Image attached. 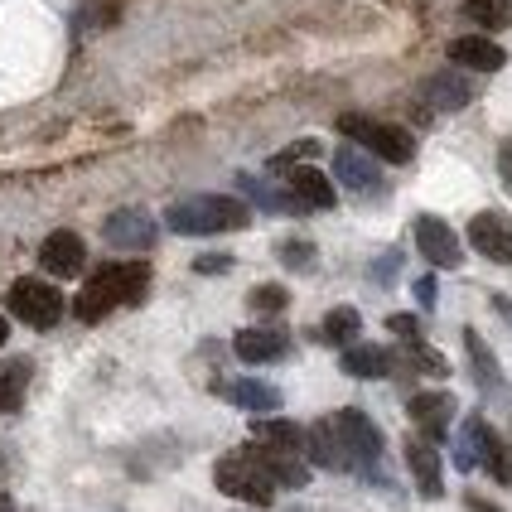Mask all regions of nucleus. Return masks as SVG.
<instances>
[{
    "mask_svg": "<svg viewBox=\"0 0 512 512\" xmlns=\"http://www.w3.org/2000/svg\"><path fill=\"white\" fill-rule=\"evenodd\" d=\"M498 174H503V184L512 189V136L503 141V150H498Z\"/></svg>",
    "mask_w": 512,
    "mask_h": 512,
    "instance_id": "473e14b6",
    "label": "nucleus"
},
{
    "mask_svg": "<svg viewBox=\"0 0 512 512\" xmlns=\"http://www.w3.org/2000/svg\"><path fill=\"white\" fill-rule=\"evenodd\" d=\"M339 131L348 136V141H363L368 145V155L387 160V165H411V155H416L411 131L387 126V121H372V116H339Z\"/></svg>",
    "mask_w": 512,
    "mask_h": 512,
    "instance_id": "20e7f679",
    "label": "nucleus"
},
{
    "mask_svg": "<svg viewBox=\"0 0 512 512\" xmlns=\"http://www.w3.org/2000/svg\"><path fill=\"white\" fill-rule=\"evenodd\" d=\"M310 155H319V145H314V141H300V145H290V150H281V155L271 160V170H285V165H295V160H310Z\"/></svg>",
    "mask_w": 512,
    "mask_h": 512,
    "instance_id": "c756f323",
    "label": "nucleus"
},
{
    "mask_svg": "<svg viewBox=\"0 0 512 512\" xmlns=\"http://www.w3.org/2000/svg\"><path fill=\"white\" fill-rule=\"evenodd\" d=\"M232 353L242 363H281L285 353H290V334L285 329H242L232 339Z\"/></svg>",
    "mask_w": 512,
    "mask_h": 512,
    "instance_id": "2eb2a0df",
    "label": "nucleus"
},
{
    "mask_svg": "<svg viewBox=\"0 0 512 512\" xmlns=\"http://www.w3.org/2000/svg\"><path fill=\"white\" fill-rule=\"evenodd\" d=\"M5 339H10V324H5V314H0V348H5Z\"/></svg>",
    "mask_w": 512,
    "mask_h": 512,
    "instance_id": "e433bc0d",
    "label": "nucleus"
},
{
    "mask_svg": "<svg viewBox=\"0 0 512 512\" xmlns=\"http://www.w3.org/2000/svg\"><path fill=\"white\" fill-rule=\"evenodd\" d=\"M39 266H44L49 276H58V281H73V276L87 266L83 237H78V232H68V228L49 232V237H44V247H39Z\"/></svg>",
    "mask_w": 512,
    "mask_h": 512,
    "instance_id": "9d476101",
    "label": "nucleus"
},
{
    "mask_svg": "<svg viewBox=\"0 0 512 512\" xmlns=\"http://www.w3.org/2000/svg\"><path fill=\"white\" fill-rule=\"evenodd\" d=\"M5 310L15 314V319H25L29 329H54L58 319H63V295H58V285L25 276V281L10 285Z\"/></svg>",
    "mask_w": 512,
    "mask_h": 512,
    "instance_id": "423d86ee",
    "label": "nucleus"
},
{
    "mask_svg": "<svg viewBox=\"0 0 512 512\" xmlns=\"http://www.w3.org/2000/svg\"><path fill=\"white\" fill-rule=\"evenodd\" d=\"M25 387H29V363L15 358L10 368L0 372V411H20L25 406Z\"/></svg>",
    "mask_w": 512,
    "mask_h": 512,
    "instance_id": "b1692460",
    "label": "nucleus"
},
{
    "mask_svg": "<svg viewBox=\"0 0 512 512\" xmlns=\"http://www.w3.org/2000/svg\"><path fill=\"white\" fill-rule=\"evenodd\" d=\"M450 63L474 68V73H503V68H508V54H503V44H493L488 34H459V39H450Z\"/></svg>",
    "mask_w": 512,
    "mask_h": 512,
    "instance_id": "f8f14e48",
    "label": "nucleus"
},
{
    "mask_svg": "<svg viewBox=\"0 0 512 512\" xmlns=\"http://www.w3.org/2000/svg\"><path fill=\"white\" fill-rule=\"evenodd\" d=\"M0 512H15V508H10V498H5V493H0Z\"/></svg>",
    "mask_w": 512,
    "mask_h": 512,
    "instance_id": "4c0bfd02",
    "label": "nucleus"
},
{
    "mask_svg": "<svg viewBox=\"0 0 512 512\" xmlns=\"http://www.w3.org/2000/svg\"><path fill=\"white\" fill-rule=\"evenodd\" d=\"M329 426H334V435H339L348 469H363V474L377 469V459H382V430L372 426V416H363L358 406H348V411H339Z\"/></svg>",
    "mask_w": 512,
    "mask_h": 512,
    "instance_id": "39448f33",
    "label": "nucleus"
},
{
    "mask_svg": "<svg viewBox=\"0 0 512 512\" xmlns=\"http://www.w3.org/2000/svg\"><path fill=\"white\" fill-rule=\"evenodd\" d=\"M416 295H421V305H435V276H421V281H416Z\"/></svg>",
    "mask_w": 512,
    "mask_h": 512,
    "instance_id": "72a5a7b5",
    "label": "nucleus"
},
{
    "mask_svg": "<svg viewBox=\"0 0 512 512\" xmlns=\"http://www.w3.org/2000/svg\"><path fill=\"white\" fill-rule=\"evenodd\" d=\"M339 368L348 372V377H387L392 372V353L387 348H377V343H348L339 358Z\"/></svg>",
    "mask_w": 512,
    "mask_h": 512,
    "instance_id": "6ab92c4d",
    "label": "nucleus"
},
{
    "mask_svg": "<svg viewBox=\"0 0 512 512\" xmlns=\"http://www.w3.org/2000/svg\"><path fill=\"white\" fill-rule=\"evenodd\" d=\"M252 445H261V450H276V455H305V430L295 426V421L261 416V421H252Z\"/></svg>",
    "mask_w": 512,
    "mask_h": 512,
    "instance_id": "f3484780",
    "label": "nucleus"
},
{
    "mask_svg": "<svg viewBox=\"0 0 512 512\" xmlns=\"http://www.w3.org/2000/svg\"><path fill=\"white\" fill-rule=\"evenodd\" d=\"M464 348H469V363H474V377H479V387H493V392H503V368H498L493 348L484 343V334H479V329H464Z\"/></svg>",
    "mask_w": 512,
    "mask_h": 512,
    "instance_id": "4be33fe9",
    "label": "nucleus"
},
{
    "mask_svg": "<svg viewBox=\"0 0 512 512\" xmlns=\"http://www.w3.org/2000/svg\"><path fill=\"white\" fill-rule=\"evenodd\" d=\"M392 271H397V252H392V256H382V261H377V271H372V276H377V281L387 285V276H392Z\"/></svg>",
    "mask_w": 512,
    "mask_h": 512,
    "instance_id": "c9c22d12",
    "label": "nucleus"
},
{
    "mask_svg": "<svg viewBox=\"0 0 512 512\" xmlns=\"http://www.w3.org/2000/svg\"><path fill=\"white\" fill-rule=\"evenodd\" d=\"M232 266V256H199V261H194V271H203V276H213V271H228Z\"/></svg>",
    "mask_w": 512,
    "mask_h": 512,
    "instance_id": "2f4dec72",
    "label": "nucleus"
},
{
    "mask_svg": "<svg viewBox=\"0 0 512 512\" xmlns=\"http://www.w3.org/2000/svg\"><path fill=\"white\" fill-rule=\"evenodd\" d=\"M145 290H150V266H145V261H112V266L92 271V281L78 290L73 314H78L83 324H97V319H107L116 305H141Z\"/></svg>",
    "mask_w": 512,
    "mask_h": 512,
    "instance_id": "f257e3e1",
    "label": "nucleus"
},
{
    "mask_svg": "<svg viewBox=\"0 0 512 512\" xmlns=\"http://www.w3.org/2000/svg\"><path fill=\"white\" fill-rule=\"evenodd\" d=\"M232 406H242V411H256V416H266V411H281V392L271 387V382H256V377H237V382H223L218 387Z\"/></svg>",
    "mask_w": 512,
    "mask_h": 512,
    "instance_id": "a211bd4d",
    "label": "nucleus"
},
{
    "mask_svg": "<svg viewBox=\"0 0 512 512\" xmlns=\"http://www.w3.org/2000/svg\"><path fill=\"white\" fill-rule=\"evenodd\" d=\"M426 97L440 107V112H459V107L474 102V83H469L464 73H455V68H445V73H435L426 83Z\"/></svg>",
    "mask_w": 512,
    "mask_h": 512,
    "instance_id": "aec40b11",
    "label": "nucleus"
},
{
    "mask_svg": "<svg viewBox=\"0 0 512 512\" xmlns=\"http://www.w3.org/2000/svg\"><path fill=\"white\" fill-rule=\"evenodd\" d=\"M464 15L484 29H508L512 25V0H464Z\"/></svg>",
    "mask_w": 512,
    "mask_h": 512,
    "instance_id": "393cba45",
    "label": "nucleus"
},
{
    "mask_svg": "<svg viewBox=\"0 0 512 512\" xmlns=\"http://www.w3.org/2000/svg\"><path fill=\"white\" fill-rule=\"evenodd\" d=\"M213 484H218V493H228L237 503H252V508H271V498H276V484L256 469V459L247 450L218 459L213 464Z\"/></svg>",
    "mask_w": 512,
    "mask_h": 512,
    "instance_id": "7ed1b4c3",
    "label": "nucleus"
},
{
    "mask_svg": "<svg viewBox=\"0 0 512 512\" xmlns=\"http://www.w3.org/2000/svg\"><path fill=\"white\" fill-rule=\"evenodd\" d=\"M305 455H310L319 469H348L343 445H339V435H334V426H329V421H319V426L305 430Z\"/></svg>",
    "mask_w": 512,
    "mask_h": 512,
    "instance_id": "412c9836",
    "label": "nucleus"
},
{
    "mask_svg": "<svg viewBox=\"0 0 512 512\" xmlns=\"http://www.w3.org/2000/svg\"><path fill=\"white\" fill-rule=\"evenodd\" d=\"M334 179H339L348 194H382L387 184H382V170L372 165V155H363V150H353V145H339L334 150Z\"/></svg>",
    "mask_w": 512,
    "mask_h": 512,
    "instance_id": "9b49d317",
    "label": "nucleus"
},
{
    "mask_svg": "<svg viewBox=\"0 0 512 512\" xmlns=\"http://www.w3.org/2000/svg\"><path fill=\"white\" fill-rule=\"evenodd\" d=\"M102 237H107L112 247H121V252H150L160 228H155V218H150L145 208H121V213H112V218L102 223Z\"/></svg>",
    "mask_w": 512,
    "mask_h": 512,
    "instance_id": "6e6552de",
    "label": "nucleus"
},
{
    "mask_svg": "<svg viewBox=\"0 0 512 512\" xmlns=\"http://www.w3.org/2000/svg\"><path fill=\"white\" fill-rule=\"evenodd\" d=\"M450 416H455V397L450 392H421V397H411V421L421 426L426 445H440L450 435Z\"/></svg>",
    "mask_w": 512,
    "mask_h": 512,
    "instance_id": "ddd939ff",
    "label": "nucleus"
},
{
    "mask_svg": "<svg viewBox=\"0 0 512 512\" xmlns=\"http://www.w3.org/2000/svg\"><path fill=\"white\" fill-rule=\"evenodd\" d=\"M276 252H281V261L290 271H310L314 266V242H305V237H285Z\"/></svg>",
    "mask_w": 512,
    "mask_h": 512,
    "instance_id": "cd10ccee",
    "label": "nucleus"
},
{
    "mask_svg": "<svg viewBox=\"0 0 512 512\" xmlns=\"http://www.w3.org/2000/svg\"><path fill=\"white\" fill-rule=\"evenodd\" d=\"M358 329H363L358 310H353V305H339V310L324 314V329H319V334H324L329 343H339V348H348V343L358 339Z\"/></svg>",
    "mask_w": 512,
    "mask_h": 512,
    "instance_id": "5701e85b",
    "label": "nucleus"
},
{
    "mask_svg": "<svg viewBox=\"0 0 512 512\" xmlns=\"http://www.w3.org/2000/svg\"><path fill=\"white\" fill-rule=\"evenodd\" d=\"M469 247L479 256H488V261H498V266H512V218L498 213V208L479 213L469 223Z\"/></svg>",
    "mask_w": 512,
    "mask_h": 512,
    "instance_id": "1a4fd4ad",
    "label": "nucleus"
},
{
    "mask_svg": "<svg viewBox=\"0 0 512 512\" xmlns=\"http://www.w3.org/2000/svg\"><path fill=\"white\" fill-rule=\"evenodd\" d=\"M406 348H411V358H416V368L426 372V377H445V372H450V363H445V358H440L435 348H426V343H421V339H416V343H406Z\"/></svg>",
    "mask_w": 512,
    "mask_h": 512,
    "instance_id": "c85d7f7f",
    "label": "nucleus"
},
{
    "mask_svg": "<svg viewBox=\"0 0 512 512\" xmlns=\"http://www.w3.org/2000/svg\"><path fill=\"white\" fill-rule=\"evenodd\" d=\"M165 223L184 237H213V232H242L252 223V208L232 194H194V199L170 203Z\"/></svg>",
    "mask_w": 512,
    "mask_h": 512,
    "instance_id": "f03ea898",
    "label": "nucleus"
},
{
    "mask_svg": "<svg viewBox=\"0 0 512 512\" xmlns=\"http://www.w3.org/2000/svg\"><path fill=\"white\" fill-rule=\"evenodd\" d=\"M406 469H411V479L421 488V498H440L445 493V469H440V450L426 445V440H406Z\"/></svg>",
    "mask_w": 512,
    "mask_h": 512,
    "instance_id": "dca6fc26",
    "label": "nucleus"
},
{
    "mask_svg": "<svg viewBox=\"0 0 512 512\" xmlns=\"http://www.w3.org/2000/svg\"><path fill=\"white\" fill-rule=\"evenodd\" d=\"M416 247L426 256L430 266H440V271H455L459 261H464V242H459V232L445 223V218H416Z\"/></svg>",
    "mask_w": 512,
    "mask_h": 512,
    "instance_id": "0eeeda50",
    "label": "nucleus"
},
{
    "mask_svg": "<svg viewBox=\"0 0 512 512\" xmlns=\"http://www.w3.org/2000/svg\"><path fill=\"white\" fill-rule=\"evenodd\" d=\"M464 508L469 512H503L498 503H488V498H479V493H469V498H464Z\"/></svg>",
    "mask_w": 512,
    "mask_h": 512,
    "instance_id": "f704fd0d",
    "label": "nucleus"
},
{
    "mask_svg": "<svg viewBox=\"0 0 512 512\" xmlns=\"http://www.w3.org/2000/svg\"><path fill=\"white\" fill-rule=\"evenodd\" d=\"M387 329H392L397 339H406V343L421 339V319H411V314H392V319H387Z\"/></svg>",
    "mask_w": 512,
    "mask_h": 512,
    "instance_id": "7c9ffc66",
    "label": "nucleus"
},
{
    "mask_svg": "<svg viewBox=\"0 0 512 512\" xmlns=\"http://www.w3.org/2000/svg\"><path fill=\"white\" fill-rule=\"evenodd\" d=\"M247 305H252V314H281L290 305V295H285V285H256Z\"/></svg>",
    "mask_w": 512,
    "mask_h": 512,
    "instance_id": "bb28decb",
    "label": "nucleus"
},
{
    "mask_svg": "<svg viewBox=\"0 0 512 512\" xmlns=\"http://www.w3.org/2000/svg\"><path fill=\"white\" fill-rule=\"evenodd\" d=\"M237 184H242V194H252V199L261 203V208H271V213H295V208H300V203L290 199V194H281V189H271L266 179H252V174H242Z\"/></svg>",
    "mask_w": 512,
    "mask_h": 512,
    "instance_id": "a878e982",
    "label": "nucleus"
},
{
    "mask_svg": "<svg viewBox=\"0 0 512 512\" xmlns=\"http://www.w3.org/2000/svg\"><path fill=\"white\" fill-rule=\"evenodd\" d=\"M285 194L300 208H334V179L314 170V165H285Z\"/></svg>",
    "mask_w": 512,
    "mask_h": 512,
    "instance_id": "4468645a",
    "label": "nucleus"
}]
</instances>
